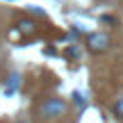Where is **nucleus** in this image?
I'll return each instance as SVG.
<instances>
[{"label":"nucleus","instance_id":"nucleus-1","mask_svg":"<svg viewBox=\"0 0 123 123\" xmlns=\"http://www.w3.org/2000/svg\"><path fill=\"white\" fill-rule=\"evenodd\" d=\"M66 110H68V103L64 100V98H59V96H53V98H48V100H43V105H41V116L43 119H59V116H64L66 114Z\"/></svg>","mask_w":123,"mask_h":123},{"label":"nucleus","instance_id":"nucleus-2","mask_svg":"<svg viewBox=\"0 0 123 123\" xmlns=\"http://www.w3.org/2000/svg\"><path fill=\"white\" fill-rule=\"evenodd\" d=\"M110 37L105 34V32H93V34H89L87 39V48L91 50V53H105L107 48H110Z\"/></svg>","mask_w":123,"mask_h":123},{"label":"nucleus","instance_id":"nucleus-3","mask_svg":"<svg viewBox=\"0 0 123 123\" xmlns=\"http://www.w3.org/2000/svg\"><path fill=\"white\" fill-rule=\"evenodd\" d=\"M18 84H21V75L12 73V75H9V84H7V89H5V96H14L16 89H18Z\"/></svg>","mask_w":123,"mask_h":123},{"label":"nucleus","instance_id":"nucleus-4","mask_svg":"<svg viewBox=\"0 0 123 123\" xmlns=\"http://www.w3.org/2000/svg\"><path fill=\"white\" fill-rule=\"evenodd\" d=\"M18 30L25 32V34H34V32H37V23H34V21H21Z\"/></svg>","mask_w":123,"mask_h":123},{"label":"nucleus","instance_id":"nucleus-5","mask_svg":"<svg viewBox=\"0 0 123 123\" xmlns=\"http://www.w3.org/2000/svg\"><path fill=\"white\" fill-rule=\"evenodd\" d=\"M112 110H114V114H119L121 119H123V96H119V100L112 105Z\"/></svg>","mask_w":123,"mask_h":123},{"label":"nucleus","instance_id":"nucleus-6","mask_svg":"<svg viewBox=\"0 0 123 123\" xmlns=\"http://www.w3.org/2000/svg\"><path fill=\"white\" fill-rule=\"evenodd\" d=\"M73 100H75V105H78V107H82V110L87 107V100H84V96H82L80 91H75V93H73Z\"/></svg>","mask_w":123,"mask_h":123},{"label":"nucleus","instance_id":"nucleus-7","mask_svg":"<svg viewBox=\"0 0 123 123\" xmlns=\"http://www.w3.org/2000/svg\"><path fill=\"white\" fill-rule=\"evenodd\" d=\"M66 55H68V57H78V55H80V48H75V46H71V48L66 50Z\"/></svg>","mask_w":123,"mask_h":123},{"label":"nucleus","instance_id":"nucleus-8","mask_svg":"<svg viewBox=\"0 0 123 123\" xmlns=\"http://www.w3.org/2000/svg\"><path fill=\"white\" fill-rule=\"evenodd\" d=\"M16 123H25V121H16Z\"/></svg>","mask_w":123,"mask_h":123}]
</instances>
